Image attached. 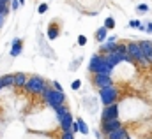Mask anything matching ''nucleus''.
<instances>
[{
  "label": "nucleus",
  "mask_w": 152,
  "mask_h": 139,
  "mask_svg": "<svg viewBox=\"0 0 152 139\" xmlns=\"http://www.w3.org/2000/svg\"><path fill=\"white\" fill-rule=\"evenodd\" d=\"M41 97L44 99V102H48L51 107L66 104V95H64V92H58V90H55L53 86H46V90L42 92Z\"/></svg>",
  "instance_id": "nucleus-1"
},
{
  "label": "nucleus",
  "mask_w": 152,
  "mask_h": 139,
  "mask_svg": "<svg viewBox=\"0 0 152 139\" xmlns=\"http://www.w3.org/2000/svg\"><path fill=\"white\" fill-rule=\"evenodd\" d=\"M127 53H129V56L133 58V62L140 64L142 67H149V65H151V64H149V60L145 58L143 51H142L140 42H129V44H127Z\"/></svg>",
  "instance_id": "nucleus-2"
},
{
  "label": "nucleus",
  "mask_w": 152,
  "mask_h": 139,
  "mask_svg": "<svg viewBox=\"0 0 152 139\" xmlns=\"http://www.w3.org/2000/svg\"><path fill=\"white\" fill-rule=\"evenodd\" d=\"M25 90L32 95H42V92L46 90V83L41 76H30L25 85Z\"/></svg>",
  "instance_id": "nucleus-3"
},
{
  "label": "nucleus",
  "mask_w": 152,
  "mask_h": 139,
  "mask_svg": "<svg viewBox=\"0 0 152 139\" xmlns=\"http://www.w3.org/2000/svg\"><path fill=\"white\" fill-rule=\"evenodd\" d=\"M99 99L104 106H110V104H115L118 101V90L115 88L113 85L112 86H106V88H101L99 90Z\"/></svg>",
  "instance_id": "nucleus-4"
},
{
  "label": "nucleus",
  "mask_w": 152,
  "mask_h": 139,
  "mask_svg": "<svg viewBox=\"0 0 152 139\" xmlns=\"http://www.w3.org/2000/svg\"><path fill=\"white\" fill-rule=\"evenodd\" d=\"M122 127V122L118 120V118H113V120H101V132L106 136V134H110V132H113L117 129H120Z\"/></svg>",
  "instance_id": "nucleus-5"
},
{
  "label": "nucleus",
  "mask_w": 152,
  "mask_h": 139,
  "mask_svg": "<svg viewBox=\"0 0 152 139\" xmlns=\"http://www.w3.org/2000/svg\"><path fill=\"white\" fill-rule=\"evenodd\" d=\"M113 118H118V106H117V102L110 106H104V109L101 113V120H113Z\"/></svg>",
  "instance_id": "nucleus-6"
},
{
  "label": "nucleus",
  "mask_w": 152,
  "mask_h": 139,
  "mask_svg": "<svg viewBox=\"0 0 152 139\" xmlns=\"http://www.w3.org/2000/svg\"><path fill=\"white\" fill-rule=\"evenodd\" d=\"M94 85L101 90V88L112 86L113 81H112V76H106V74H94Z\"/></svg>",
  "instance_id": "nucleus-7"
},
{
  "label": "nucleus",
  "mask_w": 152,
  "mask_h": 139,
  "mask_svg": "<svg viewBox=\"0 0 152 139\" xmlns=\"http://www.w3.org/2000/svg\"><path fill=\"white\" fill-rule=\"evenodd\" d=\"M115 48H117V37L112 35V37H108L104 42H101V48H99V49H101V53L106 55V53H112Z\"/></svg>",
  "instance_id": "nucleus-8"
},
{
  "label": "nucleus",
  "mask_w": 152,
  "mask_h": 139,
  "mask_svg": "<svg viewBox=\"0 0 152 139\" xmlns=\"http://www.w3.org/2000/svg\"><path fill=\"white\" fill-rule=\"evenodd\" d=\"M140 46H142V51H143L145 58L152 65V41H140Z\"/></svg>",
  "instance_id": "nucleus-9"
},
{
  "label": "nucleus",
  "mask_w": 152,
  "mask_h": 139,
  "mask_svg": "<svg viewBox=\"0 0 152 139\" xmlns=\"http://www.w3.org/2000/svg\"><path fill=\"white\" fill-rule=\"evenodd\" d=\"M127 138H129V134H127L126 127H120V129H117L113 132L106 134V139H127Z\"/></svg>",
  "instance_id": "nucleus-10"
},
{
  "label": "nucleus",
  "mask_w": 152,
  "mask_h": 139,
  "mask_svg": "<svg viewBox=\"0 0 152 139\" xmlns=\"http://www.w3.org/2000/svg\"><path fill=\"white\" fill-rule=\"evenodd\" d=\"M58 122H60L62 132H69V130H71V127H73V116H71V111H69L64 118H60Z\"/></svg>",
  "instance_id": "nucleus-11"
},
{
  "label": "nucleus",
  "mask_w": 152,
  "mask_h": 139,
  "mask_svg": "<svg viewBox=\"0 0 152 139\" xmlns=\"http://www.w3.org/2000/svg\"><path fill=\"white\" fill-rule=\"evenodd\" d=\"M103 62V55H94L92 58H90V64H88V70L92 72V74H96L97 72V67H99V64Z\"/></svg>",
  "instance_id": "nucleus-12"
},
{
  "label": "nucleus",
  "mask_w": 152,
  "mask_h": 139,
  "mask_svg": "<svg viewBox=\"0 0 152 139\" xmlns=\"http://www.w3.org/2000/svg\"><path fill=\"white\" fill-rule=\"evenodd\" d=\"M23 51V41L21 39H14L12 46H11V56H18Z\"/></svg>",
  "instance_id": "nucleus-13"
},
{
  "label": "nucleus",
  "mask_w": 152,
  "mask_h": 139,
  "mask_svg": "<svg viewBox=\"0 0 152 139\" xmlns=\"http://www.w3.org/2000/svg\"><path fill=\"white\" fill-rule=\"evenodd\" d=\"M27 76L23 74V72H18V74H14V86H18V88H25V85H27Z\"/></svg>",
  "instance_id": "nucleus-14"
},
{
  "label": "nucleus",
  "mask_w": 152,
  "mask_h": 139,
  "mask_svg": "<svg viewBox=\"0 0 152 139\" xmlns=\"http://www.w3.org/2000/svg\"><path fill=\"white\" fill-rule=\"evenodd\" d=\"M58 35H60V30H58V25L51 23V25H50V30H48V39H50V41H55V39H57Z\"/></svg>",
  "instance_id": "nucleus-15"
},
{
  "label": "nucleus",
  "mask_w": 152,
  "mask_h": 139,
  "mask_svg": "<svg viewBox=\"0 0 152 139\" xmlns=\"http://www.w3.org/2000/svg\"><path fill=\"white\" fill-rule=\"evenodd\" d=\"M106 39H108V28H104V27L97 28V32H96V41H97V42H104Z\"/></svg>",
  "instance_id": "nucleus-16"
},
{
  "label": "nucleus",
  "mask_w": 152,
  "mask_h": 139,
  "mask_svg": "<svg viewBox=\"0 0 152 139\" xmlns=\"http://www.w3.org/2000/svg\"><path fill=\"white\" fill-rule=\"evenodd\" d=\"M55 109V114H57V118L60 120V118H64L67 113H69V107L66 104H60V106H57V107H53Z\"/></svg>",
  "instance_id": "nucleus-17"
},
{
  "label": "nucleus",
  "mask_w": 152,
  "mask_h": 139,
  "mask_svg": "<svg viewBox=\"0 0 152 139\" xmlns=\"http://www.w3.org/2000/svg\"><path fill=\"white\" fill-rule=\"evenodd\" d=\"M0 79H2V83H4L5 88H7V86H14V76H12V74H5V76H2Z\"/></svg>",
  "instance_id": "nucleus-18"
},
{
  "label": "nucleus",
  "mask_w": 152,
  "mask_h": 139,
  "mask_svg": "<svg viewBox=\"0 0 152 139\" xmlns=\"http://www.w3.org/2000/svg\"><path fill=\"white\" fill-rule=\"evenodd\" d=\"M76 122H78V127H80V132H81V134H88V127H87V123H85V122H83L81 118H78Z\"/></svg>",
  "instance_id": "nucleus-19"
},
{
  "label": "nucleus",
  "mask_w": 152,
  "mask_h": 139,
  "mask_svg": "<svg viewBox=\"0 0 152 139\" xmlns=\"http://www.w3.org/2000/svg\"><path fill=\"white\" fill-rule=\"evenodd\" d=\"M104 28H108V30H112V28H115V20L112 18V16L104 20Z\"/></svg>",
  "instance_id": "nucleus-20"
},
{
  "label": "nucleus",
  "mask_w": 152,
  "mask_h": 139,
  "mask_svg": "<svg viewBox=\"0 0 152 139\" xmlns=\"http://www.w3.org/2000/svg\"><path fill=\"white\" fill-rule=\"evenodd\" d=\"M142 25H143V23H142V21H138V20H131V21H129V27H131V28H138V30H140V27H142Z\"/></svg>",
  "instance_id": "nucleus-21"
},
{
  "label": "nucleus",
  "mask_w": 152,
  "mask_h": 139,
  "mask_svg": "<svg viewBox=\"0 0 152 139\" xmlns=\"http://www.w3.org/2000/svg\"><path fill=\"white\" fill-rule=\"evenodd\" d=\"M136 11L138 12H149V5L147 4H140V5H136Z\"/></svg>",
  "instance_id": "nucleus-22"
},
{
  "label": "nucleus",
  "mask_w": 152,
  "mask_h": 139,
  "mask_svg": "<svg viewBox=\"0 0 152 139\" xmlns=\"http://www.w3.org/2000/svg\"><path fill=\"white\" fill-rule=\"evenodd\" d=\"M7 14V5L4 2H0V16H5Z\"/></svg>",
  "instance_id": "nucleus-23"
},
{
  "label": "nucleus",
  "mask_w": 152,
  "mask_h": 139,
  "mask_svg": "<svg viewBox=\"0 0 152 139\" xmlns=\"http://www.w3.org/2000/svg\"><path fill=\"white\" fill-rule=\"evenodd\" d=\"M60 139H75V134L69 130V132H62V138Z\"/></svg>",
  "instance_id": "nucleus-24"
},
{
  "label": "nucleus",
  "mask_w": 152,
  "mask_h": 139,
  "mask_svg": "<svg viewBox=\"0 0 152 139\" xmlns=\"http://www.w3.org/2000/svg\"><path fill=\"white\" fill-rule=\"evenodd\" d=\"M80 86H81V81H80V79H75V81H73V85H71V88H73V90H80Z\"/></svg>",
  "instance_id": "nucleus-25"
},
{
  "label": "nucleus",
  "mask_w": 152,
  "mask_h": 139,
  "mask_svg": "<svg viewBox=\"0 0 152 139\" xmlns=\"http://www.w3.org/2000/svg\"><path fill=\"white\" fill-rule=\"evenodd\" d=\"M37 11H39V14H42V12H46L48 11V4H41L37 7Z\"/></svg>",
  "instance_id": "nucleus-26"
},
{
  "label": "nucleus",
  "mask_w": 152,
  "mask_h": 139,
  "mask_svg": "<svg viewBox=\"0 0 152 139\" xmlns=\"http://www.w3.org/2000/svg\"><path fill=\"white\" fill-rule=\"evenodd\" d=\"M78 44H80V46H85V44H87V37H85V35H80V37H78Z\"/></svg>",
  "instance_id": "nucleus-27"
},
{
  "label": "nucleus",
  "mask_w": 152,
  "mask_h": 139,
  "mask_svg": "<svg viewBox=\"0 0 152 139\" xmlns=\"http://www.w3.org/2000/svg\"><path fill=\"white\" fill-rule=\"evenodd\" d=\"M51 86H53L55 90H58V92H62V86H60V83H58V81H53V83H51Z\"/></svg>",
  "instance_id": "nucleus-28"
},
{
  "label": "nucleus",
  "mask_w": 152,
  "mask_h": 139,
  "mask_svg": "<svg viewBox=\"0 0 152 139\" xmlns=\"http://www.w3.org/2000/svg\"><path fill=\"white\" fill-rule=\"evenodd\" d=\"M71 132H80V127H78V122H73V127H71Z\"/></svg>",
  "instance_id": "nucleus-29"
},
{
  "label": "nucleus",
  "mask_w": 152,
  "mask_h": 139,
  "mask_svg": "<svg viewBox=\"0 0 152 139\" xmlns=\"http://www.w3.org/2000/svg\"><path fill=\"white\" fill-rule=\"evenodd\" d=\"M145 32L147 34H152V23H145Z\"/></svg>",
  "instance_id": "nucleus-30"
},
{
  "label": "nucleus",
  "mask_w": 152,
  "mask_h": 139,
  "mask_svg": "<svg viewBox=\"0 0 152 139\" xmlns=\"http://www.w3.org/2000/svg\"><path fill=\"white\" fill-rule=\"evenodd\" d=\"M20 5H21V4H20V0H12V9H14V11H16Z\"/></svg>",
  "instance_id": "nucleus-31"
},
{
  "label": "nucleus",
  "mask_w": 152,
  "mask_h": 139,
  "mask_svg": "<svg viewBox=\"0 0 152 139\" xmlns=\"http://www.w3.org/2000/svg\"><path fill=\"white\" fill-rule=\"evenodd\" d=\"M5 86H4V83H2V79H0V90H4Z\"/></svg>",
  "instance_id": "nucleus-32"
},
{
  "label": "nucleus",
  "mask_w": 152,
  "mask_h": 139,
  "mask_svg": "<svg viewBox=\"0 0 152 139\" xmlns=\"http://www.w3.org/2000/svg\"><path fill=\"white\" fill-rule=\"evenodd\" d=\"M20 4H25V0H20Z\"/></svg>",
  "instance_id": "nucleus-33"
},
{
  "label": "nucleus",
  "mask_w": 152,
  "mask_h": 139,
  "mask_svg": "<svg viewBox=\"0 0 152 139\" xmlns=\"http://www.w3.org/2000/svg\"><path fill=\"white\" fill-rule=\"evenodd\" d=\"M127 139H131V138H127Z\"/></svg>",
  "instance_id": "nucleus-34"
}]
</instances>
